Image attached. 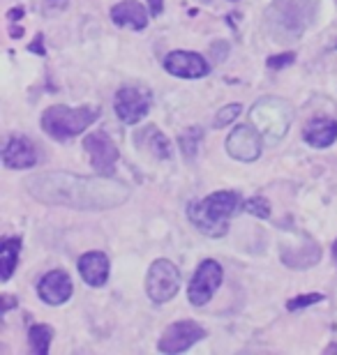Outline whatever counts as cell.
Wrapping results in <instances>:
<instances>
[{
	"instance_id": "obj_16",
	"label": "cell",
	"mask_w": 337,
	"mask_h": 355,
	"mask_svg": "<svg viewBox=\"0 0 337 355\" xmlns=\"http://www.w3.org/2000/svg\"><path fill=\"white\" fill-rule=\"evenodd\" d=\"M111 21L120 28L143 31L148 26V10L139 0H123L116 7H111Z\"/></svg>"
},
{
	"instance_id": "obj_25",
	"label": "cell",
	"mask_w": 337,
	"mask_h": 355,
	"mask_svg": "<svg viewBox=\"0 0 337 355\" xmlns=\"http://www.w3.org/2000/svg\"><path fill=\"white\" fill-rule=\"evenodd\" d=\"M293 60H296V53H291V51L279 53V55H270V58H268V67L270 69H282V67L293 65Z\"/></svg>"
},
{
	"instance_id": "obj_2",
	"label": "cell",
	"mask_w": 337,
	"mask_h": 355,
	"mask_svg": "<svg viewBox=\"0 0 337 355\" xmlns=\"http://www.w3.org/2000/svg\"><path fill=\"white\" fill-rule=\"evenodd\" d=\"M240 208V196L236 191H215L204 201L190 205L188 217L199 233L208 238H222L229 231V219Z\"/></svg>"
},
{
	"instance_id": "obj_5",
	"label": "cell",
	"mask_w": 337,
	"mask_h": 355,
	"mask_svg": "<svg viewBox=\"0 0 337 355\" xmlns=\"http://www.w3.org/2000/svg\"><path fill=\"white\" fill-rule=\"evenodd\" d=\"M249 118H252V125L259 130L261 134H268L272 139L284 137L286 130H289L291 120H293V109L289 102L279 97H266L261 102H256L249 111Z\"/></svg>"
},
{
	"instance_id": "obj_28",
	"label": "cell",
	"mask_w": 337,
	"mask_h": 355,
	"mask_svg": "<svg viewBox=\"0 0 337 355\" xmlns=\"http://www.w3.org/2000/svg\"><path fill=\"white\" fill-rule=\"evenodd\" d=\"M35 40H38V44H31V51H33V53L38 51V53L44 55V49H42V35H38V37H35Z\"/></svg>"
},
{
	"instance_id": "obj_1",
	"label": "cell",
	"mask_w": 337,
	"mask_h": 355,
	"mask_svg": "<svg viewBox=\"0 0 337 355\" xmlns=\"http://www.w3.org/2000/svg\"><path fill=\"white\" fill-rule=\"evenodd\" d=\"M24 187L33 198L47 205H63L72 210H111L130 198V187L109 175L85 178L67 171L33 173Z\"/></svg>"
},
{
	"instance_id": "obj_8",
	"label": "cell",
	"mask_w": 337,
	"mask_h": 355,
	"mask_svg": "<svg viewBox=\"0 0 337 355\" xmlns=\"http://www.w3.org/2000/svg\"><path fill=\"white\" fill-rule=\"evenodd\" d=\"M150 102H153L150 99V90L141 86H125L116 92L113 109H116V116L125 125H136L148 116Z\"/></svg>"
},
{
	"instance_id": "obj_21",
	"label": "cell",
	"mask_w": 337,
	"mask_h": 355,
	"mask_svg": "<svg viewBox=\"0 0 337 355\" xmlns=\"http://www.w3.org/2000/svg\"><path fill=\"white\" fill-rule=\"evenodd\" d=\"M202 137H204L202 130H199V127H192V130H188L181 139H178V144H181L183 153H188V157H195L199 153V141H202Z\"/></svg>"
},
{
	"instance_id": "obj_10",
	"label": "cell",
	"mask_w": 337,
	"mask_h": 355,
	"mask_svg": "<svg viewBox=\"0 0 337 355\" xmlns=\"http://www.w3.org/2000/svg\"><path fill=\"white\" fill-rule=\"evenodd\" d=\"M206 337V330L204 325H199L195 321H178L174 325H169L167 330H164V335L160 339V344H157V349L162 353H183L192 349L197 342H202Z\"/></svg>"
},
{
	"instance_id": "obj_7",
	"label": "cell",
	"mask_w": 337,
	"mask_h": 355,
	"mask_svg": "<svg viewBox=\"0 0 337 355\" xmlns=\"http://www.w3.org/2000/svg\"><path fill=\"white\" fill-rule=\"evenodd\" d=\"M222 279H224V272H222V266L217 261L206 259L202 266L197 268L195 277H192L190 286H188V297L195 307H204V304L211 302V297L217 293V288L222 286Z\"/></svg>"
},
{
	"instance_id": "obj_31",
	"label": "cell",
	"mask_w": 337,
	"mask_h": 355,
	"mask_svg": "<svg viewBox=\"0 0 337 355\" xmlns=\"http://www.w3.org/2000/svg\"><path fill=\"white\" fill-rule=\"evenodd\" d=\"M324 353H337V344H331V346H326V351Z\"/></svg>"
},
{
	"instance_id": "obj_14",
	"label": "cell",
	"mask_w": 337,
	"mask_h": 355,
	"mask_svg": "<svg viewBox=\"0 0 337 355\" xmlns=\"http://www.w3.org/2000/svg\"><path fill=\"white\" fill-rule=\"evenodd\" d=\"M3 164L7 168H33L38 164V150L26 137H10L3 148Z\"/></svg>"
},
{
	"instance_id": "obj_4",
	"label": "cell",
	"mask_w": 337,
	"mask_h": 355,
	"mask_svg": "<svg viewBox=\"0 0 337 355\" xmlns=\"http://www.w3.org/2000/svg\"><path fill=\"white\" fill-rule=\"evenodd\" d=\"M317 10V0H275L268 12V26L275 37H300Z\"/></svg>"
},
{
	"instance_id": "obj_24",
	"label": "cell",
	"mask_w": 337,
	"mask_h": 355,
	"mask_svg": "<svg viewBox=\"0 0 337 355\" xmlns=\"http://www.w3.org/2000/svg\"><path fill=\"white\" fill-rule=\"evenodd\" d=\"M324 300V295L321 293H305V295H296L291 297L289 302H286V309L289 311H298V309H305V307H312V304H317Z\"/></svg>"
},
{
	"instance_id": "obj_9",
	"label": "cell",
	"mask_w": 337,
	"mask_h": 355,
	"mask_svg": "<svg viewBox=\"0 0 337 355\" xmlns=\"http://www.w3.org/2000/svg\"><path fill=\"white\" fill-rule=\"evenodd\" d=\"M83 148H85V153H88L92 168H95L99 175L113 173V168H116L118 159H120V153H118L116 144H113L104 132L88 134V137L83 139Z\"/></svg>"
},
{
	"instance_id": "obj_3",
	"label": "cell",
	"mask_w": 337,
	"mask_h": 355,
	"mask_svg": "<svg viewBox=\"0 0 337 355\" xmlns=\"http://www.w3.org/2000/svg\"><path fill=\"white\" fill-rule=\"evenodd\" d=\"M99 116L97 106H65L56 104L42 113V130L56 141H69L83 134Z\"/></svg>"
},
{
	"instance_id": "obj_29",
	"label": "cell",
	"mask_w": 337,
	"mask_h": 355,
	"mask_svg": "<svg viewBox=\"0 0 337 355\" xmlns=\"http://www.w3.org/2000/svg\"><path fill=\"white\" fill-rule=\"evenodd\" d=\"M10 35H12V37H21V35H24V28L10 26Z\"/></svg>"
},
{
	"instance_id": "obj_30",
	"label": "cell",
	"mask_w": 337,
	"mask_h": 355,
	"mask_svg": "<svg viewBox=\"0 0 337 355\" xmlns=\"http://www.w3.org/2000/svg\"><path fill=\"white\" fill-rule=\"evenodd\" d=\"M12 304H14V302H12V297H10V295H5V297H3V311H10V309H12Z\"/></svg>"
},
{
	"instance_id": "obj_19",
	"label": "cell",
	"mask_w": 337,
	"mask_h": 355,
	"mask_svg": "<svg viewBox=\"0 0 337 355\" xmlns=\"http://www.w3.org/2000/svg\"><path fill=\"white\" fill-rule=\"evenodd\" d=\"M19 254H21V240L10 238L0 245V279L10 282V277L14 275V268L19 263Z\"/></svg>"
},
{
	"instance_id": "obj_22",
	"label": "cell",
	"mask_w": 337,
	"mask_h": 355,
	"mask_svg": "<svg viewBox=\"0 0 337 355\" xmlns=\"http://www.w3.org/2000/svg\"><path fill=\"white\" fill-rule=\"evenodd\" d=\"M243 210L249 212V215L259 217V219H268L270 217V203L263 196H252L243 203Z\"/></svg>"
},
{
	"instance_id": "obj_6",
	"label": "cell",
	"mask_w": 337,
	"mask_h": 355,
	"mask_svg": "<svg viewBox=\"0 0 337 355\" xmlns=\"http://www.w3.org/2000/svg\"><path fill=\"white\" fill-rule=\"evenodd\" d=\"M178 288H181V272H178V268L169 259H157L148 268V277H146L148 297L155 304H164L178 293Z\"/></svg>"
},
{
	"instance_id": "obj_27",
	"label": "cell",
	"mask_w": 337,
	"mask_h": 355,
	"mask_svg": "<svg viewBox=\"0 0 337 355\" xmlns=\"http://www.w3.org/2000/svg\"><path fill=\"white\" fill-rule=\"evenodd\" d=\"M21 17H24V7H14V10H12L10 14H7V19H10V21L21 19Z\"/></svg>"
},
{
	"instance_id": "obj_32",
	"label": "cell",
	"mask_w": 337,
	"mask_h": 355,
	"mask_svg": "<svg viewBox=\"0 0 337 355\" xmlns=\"http://www.w3.org/2000/svg\"><path fill=\"white\" fill-rule=\"evenodd\" d=\"M333 257L337 259V240H335V245H333Z\"/></svg>"
},
{
	"instance_id": "obj_17",
	"label": "cell",
	"mask_w": 337,
	"mask_h": 355,
	"mask_svg": "<svg viewBox=\"0 0 337 355\" xmlns=\"http://www.w3.org/2000/svg\"><path fill=\"white\" fill-rule=\"evenodd\" d=\"M303 139L312 148H328L337 141V120L333 118H314L305 125Z\"/></svg>"
},
{
	"instance_id": "obj_20",
	"label": "cell",
	"mask_w": 337,
	"mask_h": 355,
	"mask_svg": "<svg viewBox=\"0 0 337 355\" xmlns=\"http://www.w3.org/2000/svg\"><path fill=\"white\" fill-rule=\"evenodd\" d=\"M51 339H54V330L49 328V325H44V323L33 325L31 332H28V342H31V349H33V353H38V355H47L49 353Z\"/></svg>"
},
{
	"instance_id": "obj_26",
	"label": "cell",
	"mask_w": 337,
	"mask_h": 355,
	"mask_svg": "<svg viewBox=\"0 0 337 355\" xmlns=\"http://www.w3.org/2000/svg\"><path fill=\"white\" fill-rule=\"evenodd\" d=\"M148 5H150V12L155 14H162V7H164V0H148Z\"/></svg>"
},
{
	"instance_id": "obj_12",
	"label": "cell",
	"mask_w": 337,
	"mask_h": 355,
	"mask_svg": "<svg viewBox=\"0 0 337 355\" xmlns=\"http://www.w3.org/2000/svg\"><path fill=\"white\" fill-rule=\"evenodd\" d=\"M164 69L178 79H204L211 72V65L195 51H171L164 58Z\"/></svg>"
},
{
	"instance_id": "obj_23",
	"label": "cell",
	"mask_w": 337,
	"mask_h": 355,
	"mask_svg": "<svg viewBox=\"0 0 337 355\" xmlns=\"http://www.w3.org/2000/svg\"><path fill=\"white\" fill-rule=\"evenodd\" d=\"M240 111H243V106L240 104H227V106H222V109L217 111V116H215V127H227L229 123H233L236 118L240 116Z\"/></svg>"
},
{
	"instance_id": "obj_13",
	"label": "cell",
	"mask_w": 337,
	"mask_h": 355,
	"mask_svg": "<svg viewBox=\"0 0 337 355\" xmlns=\"http://www.w3.org/2000/svg\"><path fill=\"white\" fill-rule=\"evenodd\" d=\"M72 291L74 286H72L69 275L63 270H51L38 284V293L47 304H65L72 297Z\"/></svg>"
},
{
	"instance_id": "obj_11",
	"label": "cell",
	"mask_w": 337,
	"mask_h": 355,
	"mask_svg": "<svg viewBox=\"0 0 337 355\" xmlns=\"http://www.w3.org/2000/svg\"><path fill=\"white\" fill-rule=\"evenodd\" d=\"M227 153L238 162H254L261 155V132L252 125H240L229 134Z\"/></svg>"
},
{
	"instance_id": "obj_15",
	"label": "cell",
	"mask_w": 337,
	"mask_h": 355,
	"mask_svg": "<svg viewBox=\"0 0 337 355\" xmlns=\"http://www.w3.org/2000/svg\"><path fill=\"white\" fill-rule=\"evenodd\" d=\"M109 259L102 252H88L79 259V275L83 277L88 286H104L109 279Z\"/></svg>"
},
{
	"instance_id": "obj_18",
	"label": "cell",
	"mask_w": 337,
	"mask_h": 355,
	"mask_svg": "<svg viewBox=\"0 0 337 355\" xmlns=\"http://www.w3.org/2000/svg\"><path fill=\"white\" fill-rule=\"evenodd\" d=\"M134 141H136V146H139L143 153H150L157 159H169L171 157L169 139L164 137V134L157 130L155 125H148V127H143V130L136 132Z\"/></svg>"
}]
</instances>
